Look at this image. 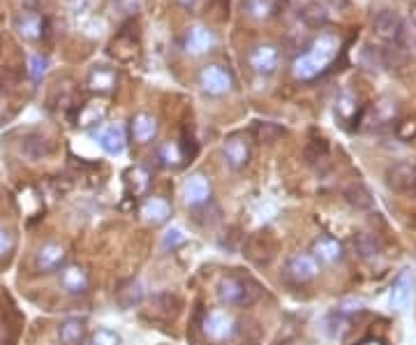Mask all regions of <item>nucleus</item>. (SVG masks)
<instances>
[{
    "mask_svg": "<svg viewBox=\"0 0 416 345\" xmlns=\"http://www.w3.org/2000/svg\"><path fill=\"white\" fill-rule=\"evenodd\" d=\"M113 7L120 17H137L143 7V0H113Z\"/></svg>",
    "mask_w": 416,
    "mask_h": 345,
    "instance_id": "nucleus-36",
    "label": "nucleus"
},
{
    "mask_svg": "<svg viewBox=\"0 0 416 345\" xmlns=\"http://www.w3.org/2000/svg\"><path fill=\"white\" fill-rule=\"evenodd\" d=\"M324 3H329L331 7H336V10L340 12V10H347V7H350L352 0H324Z\"/></svg>",
    "mask_w": 416,
    "mask_h": 345,
    "instance_id": "nucleus-40",
    "label": "nucleus"
},
{
    "mask_svg": "<svg viewBox=\"0 0 416 345\" xmlns=\"http://www.w3.org/2000/svg\"><path fill=\"white\" fill-rule=\"evenodd\" d=\"M180 311V299L171 292H160L153 297V313L160 318H173Z\"/></svg>",
    "mask_w": 416,
    "mask_h": 345,
    "instance_id": "nucleus-26",
    "label": "nucleus"
},
{
    "mask_svg": "<svg viewBox=\"0 0 416 345\" xmlns=\"http://www.w3.org/2000/svg\"><path fill=\"white\" fill-rule=\"evenodd\" d=\"M88 86L93 88V91H100V93H109L113 86H116V72L111 70V67H104V65H97L90 70L88 74Z\"/></svg>",
    "mask_w": 416,
    "mask_h": 345,
    "instance_id": "nucleus-23",
    "label": "nucleus"
},
{
    "mask_svg": "<svg viewBox=\"0 0 416 345\" xmlns=\"http://www.w3.org/2000/svg\"><path fill=\"white\" fill-rule=\"evenodd\" d=\"M250 65H252V70L257 74H261V77L273 74L280 65L278 47H273V44H259V47H254L252 54H250Z\"/></svg>",
    "mask_w": 416,
    "mask_h": 345,
    "instance_id": "nucleus-10",
    "label": "nucleus"
},
{
    "mask_svg": "<svg viewBox=\"0 0 416 345\" xmlns=\"http://www.w3.org/2000/svg\"><path fill=\"white\" fill-rule=\"evenodd\" d=\"M222 155H224V162L229 164L231 169L236 171L243 169L250 162V141L243 134H231L222 144Z\"/></svg>",
    "mask_w": 416,
    "mask_h": 345,
    "instance_id": "nucleus-9",
    "label": "nucleus"
},
{
    "mask_svg": "<svg viewBox=\"0 0 416 345\" xmlns=\"http://www.w3.org/2000/svg\"><path fill=\"white\" fill-rule=\"evenodd\" d=\"M345 199L350 202L352 206H357V209H370L373 206V197H370V190L366 188V185H350V188L345 190Z\"/></svg>",
    "mask_w": 416,
    "mask_h": 345,
    "instance_id": "nucleus-32",
    "label": "nucleus"
},
{
    "mask_svg": "<svg viewBox=\"0 0 416 345\" xmlns=\"http://www.w3.org/2000/svg\"><path fill=\"white\" fill-rule=\"evenodd\" d=\"M143 299V288L139 281H127L116 290V302L123 306V309H134L139 306Z\"/></svg>",
    "mask_w": 416,
    "mask_h": 345,
    "instance_id": "nucleus-24",
    "label": "nucleus"
},
{
    "mask_svg": "<svg viewBox=\"0 0 416 345\" xmlns=\"http://www.w3.org/2000/svg\"><path fill=\"white\" fill-rule=\"evenodd\" d=\"M387 185L396 192H410L416 188V164L410 160H398L387 167Z\"/></svg>",
    "mask_w": 416,
    "mask_h": 345,
    "instance_id": "nucleus-4",
    "label": "nucleus"
},
{
    "mask_svg": "<svg viewBox=\"0 0 416 345\" xmlns=\"http://www.w3.org/2000/svg\"><path fill=\"white\" fill-rule=\"evenodd\" d=\"M21 153H24L30 162L44 160V157L54 153V141L44 132H30L24 137V141H21Z\"/></svg>",
    "mask_w": 416,
    "mask_h": 345,
    "instance_id": "nucleus-12",
    "label": "nucleus"
},
{
    "mask_svg": "<svg viewBox=\"0 0 416 345\" xmlns=\"http://www.w3.org/2000/svg\"><path fill=\"white\" fill-rule=\"evenodd\" d=\"M157 160L164 167H178L180 160H183V153H180V148L176 141H164V144L157 148Z\"/></svg>",
    "mask_w": 416,
    "mask_h": 345,
    "instance_id": "nucleus-31",
    "label": "nucleus"
},
{
    "mask_svg": "<svg viewBox=\"0 0 416 345\" xmlns=\"http://www.w3.org/2000/svg\"><path fill=\"white\" fill-rule=\"evenodd\" d=\"M215 47V35L213 31H208V28L203 26H192L190 31H187V37H185V49L190 51L194 56H201L206 54Z\"/></svg>",
    "mask_w": 416,
    "mask_h": 345,
    "instance_id": "nucleus-17",
    "label": "nucleus"
},
{
    "mask_svg": "<svg viewBox=\"0 0 416 345\" xmlns=\"http://www.w3.org/2000/svg\"><path fill=\"white\" fill-rule=\"evenodd\" d=\"M313 255L317 258V262H327V265H336V262H343L345 251L340 241H336L333 237H320L313 244Z\"/></svg>",
    "mask_w": 416,
    "mask_h": 345,
    "instance_id": "nucleus-19",
    "label": "nucleus"
},
{
    "mask_svg": "<svg viewBox=\"0 0 416 345\" xmlns=\"http://www.w3.org/2000/svg\"><path fill=\"white\" fill-rule=\"evenodd\" d=\"M104 118V107L102 102H86L83 109L79 111V123L81 125H97Z\"/></svg>",
    "mask_w": 416,
    "mask_h": 345,
    "instance_id": "nucleus-34",
    "label": "nucleus"
},
{
    "mask_svg": "<svg viewBox=\"0 0 416 345\" xmlns=\"http://www.w3.org/2000/svg\"><path fill=\"white\" fill-rule=\"evenodd\" d=\"M183 197L190 206H203L210 199V181L203 174H194L183 185Z\"/></svg>",
    "mask_w": 416,
    "mask_h": 345,
    "instance_id": "nucleus-15",
    "label": "nucleus"
},
{
    "mask_svg": "<svg viewBox=\"0 0 416 345\" xmlns=\"http://www.w3.org/2000/svg\"><path fill=\"white\" fill-rule=\"evenodd\" d=\"M340 51V40L331 33H322L317 40L310 44V49L306 54H301L296 61H294V77L299 81H313L315 77L327 70V67L336 61Z\"/></svg>",
    "mask_w": 416,
    "mask_h": 345,
    "instance_id": "nucleus-1",
    "label": "nucleus"
},
{
    "mask_svg": "<svg viewBox=\"0 0 416 345\" xmlns=\"http://www.w3.org/2000/svg\"><path fill=\"white\" fill-rule=\"evenodd\" d=\"M35 265L42 274H54L56 269L65 265V248L56 241L44 244L35 255Z\"/></svg>",
    "mask_w": 416,
    "mask_h": 345,
    "instance_id": "nucleus-14",
    "label": "nucleus"
},
{
    "mask_svg": "<svg viewBox=\"0 0 416 345\" xmlns=\"http://www.w3.org/2000/svg\"><path fill=\"white\" fill-rule=\"evenodd\" d=\"M287 274L296 283H310L320 274V262L313 253H296L287 260Z\"/></svg>",
    "mask_w": 416,
    "mask_h": 345,
    "instance_id": "nucleus-6",
    "label": "nucleus"
},
{
    "mask_svg": "<svg viewBox=\"0 0 416 345\" xmlns=\"http://www.w3.org/2000/svg\"><path fill=\"white\" fill-rule=\"evenodd\" d=\"M403 19L398 17L396 12L384 10L373 19V31L380 40L389 42V44H398L400 37H403Z\"/></svg>",
    "mask_w": 416,
    "mask_h": 345,
    "instance_id": "nucleus-8",
    "label": "nucleus"
},
{
    "mask_svg": "<svg viewBox=\"0 0 416 345\" xmlns=\"http://www.w3.org/2000/svg\"><path fill=\"white\" fill-rule=\"evenodd\" d=\"M157 134V118L150 114H137L132 118V137L139 141V144H150Z\"/></svg>",
    "mask_w": 416,
    "mask_h": 345,
    "instance_id": "nucleus-20",
    "label": "nucleus"
},
{
    "mask_svg": "<svg viewBox=\"0 0 416 345\" xmlns=\"http://www.w3.org/2000/svg\"><path fill=\"white\" fill-rule=\"evenodd\" d=\"M301 19H303V24L308 28H324L329 24V12L327 7L320 5V3H308L303 10H301Z\"/></svg>",
    "mask_w": 416,
    "mask_h": 345,
    "instance_id": "nucleus-27",
    "label": "nucleus"
},
{
    "mask_svg": "<svg viewBox=\"0 0 416 345\" xmlns=\"http://www.w3.org/2000/svg\"><path fill=\"white\" fill-rule=\"evenodd\" d=\"M217 299L229 309H238V306H248L254 302V292L238 276H222L220 283H217Z\"/></svg>",
    "mask_w": 416,
    "mask_h": 345,
    "instance_id": "nucleus-2",
    "label": "nucleus"
},
{
    "mask_svg": "<svg viewBox=\"0 0 416 345\" xmlns=\"http://www.w3.org/2000/svg\"><path fill=\"white\" fill-rule=\"evenodd\" d=\"M14 28H17V33L24 37V40L35 42V40H40V37H42L44 19L37 12L26 10V12L17 14V19H14Z\"/></svg>",
    "mask_w": 416,
    "mask_h": 345,
    "instance_id": "nucleus-16",
    "label": "nucleus"
},
{
    "mask_svg": "<svg viewBox=\"0 0 416 345\" xmlns=\"http://www.w3.org/2000/svg\"><path fill=\"white\" fill-rule=\"evenodd\" d=\"M90 345H120V336L109 332V329H97V332L90 336Z\"/></svg>",
    "mask_w": 416,
    "mask_h": 345,
    "instance_id": "nucleus-38",
    "label": "nucleus"
},
{
    "mask_svg": "<svg viewBox=\"0 0 416 345\" xmlns=\"http://www.w3.org/2000/svg\"><path fill=\"white\" fill-rule=\"evenodd\" d=\"M303 157H306L308 164H317V162L327 160V157H329L327 139H310L308 146H306V151H303Z\"/></svg>",
    "mask_w": 416,
    "mask_h": 345,
    "instance_id": "nucleus-33",
    "label": "nucleus"
},
{
    "mask_svg": "<svg viewBox=\"0 0 416 345\" xmlns=\"http://www.w3.org/2000/svg\"><path fill=\"white\" fill-rule=\"evenodd\" d=\"M199 81H201V88L206 91L208 95H227L234 88V79L231 74L224 70L222 65H206L199 74Z\"/></svg>",
    "mask_w": 416,
    "mask_h": 345,
    "instance_id": "nucleus-5",
    "label": "nucleus"
},
{
    "mask_svg": "<svg viewBox=\"0 0 416 345\" xmlns=\"http://www.w3.org/2000/svg\"><path fill=\"white\" fill-rule=\"evenodd\" d=\"M0 54H3V37H0Z\"/></svg>",
    "mask_w": 416,
    "mask_h": 345,
    "instance_id": "nucleus-42",
    "label": "nucleus"
},
{
    "mask_svg": "<svg viewBox=\"0 0 416 345\" xmlns=\"http://www.w3.org/2000/svg\"><path fill=\"white\" fill-rule=\"evenodd\" d=\"M275 255V239L268 232H259V234L250 237L245 246V258L250 262H254L257 267H264L273 260Z\"/></svg>",
    "mask_w": 416,
    "mask_h": 345,
    "instance_id": "nucleus-7",
    "label": "nucleus"
},
{
    "mask_svg": "<svg viewBox=\"0 0 416 345\" xmlns=\"http://www.w3.org/2000/svg\"><path fill=\"white\" fill-rule=\"evenodd\" d=\"M201 327H203L206 339L213 341V343H224V341H229L234 334H236V320H234L231 313H227L224 309L210 311L206 318H203Z\"/></svg>",
    "mask_w": 416,
    "mask_h": 345,
    "instance_id": "nucleus-3",
    "label": "nucleus"
},
{
    "mask_svg": "<svg viewBox=\"0 0 416 345\" xmlns=\"http://www.w3.org/2000/svg\"><path fill=\"white\" fill-rule=\"evenodd\" d=\"M361 345H382L380 341H366V343H361Z\"/></svg>",
    "mask_w": 416,
    "mask_h": 345,
    "instance_id": "nucleus-41",
    "label": "nucleus"
},
{
    "mask_svg": "<svg viewBox=\"0 0 416 345\" xmlns=\"http://www.w3.org/2000/svg\"><path fill=\"white\" fill-rule=\"evenodd\" d=\"M354 251H357L359 258H363V260H375L377 255H380L382 246H380V241H377L373 234L361 232V234L354 237Z\"/></svg>",
    "mask_w": 416,
    "mask_h": 345,
    "instance_id": "nucleus-28",
    "label": "nucleus"
},
{
    "mask_svg": "<svg viewBox=\"0 0 416 345\" xmlns=\"http://www.w3.org/2000/svg\"><path fill=\"white\" fill-rule=\"evenodd\" d=\"M141 216L148 225L157 227L171 218V204L164 197H148L141 206Z\"/></svg>",
    "mask_w": 416,
    "mask_h": 345,
    "instance_id": "nucleus-18",
    "label": "nucleus"
},
{
    "mask_svg": "<svg viewBox=\"0 0 416 345\" xmlns=\"http://www.w3.org/2000/svg\"><path fill=\"white\" fill-rule=\"evenodd\" d=\"M58 339L63 345H81L86 339V322L70 318L65 322H60L58 327Z\"/></svg>",
    "mask_w": 416,
    "mask_h": 345,
    "instance_id": "nucleus-21",
    "label": "nucleus"
},
{
    "mask_svg": "<svg viewBox=\"0 0 416 345\" xmlns=\"http://www.w3.org/2000/svg\"><path fill=\"white\" fill-rule=\"evenodd\" d=\"M60 288H63L67 295H86L90 288V276L86 269L79 265H67L63 272H60Z\"/></svg>",
    "mask_w": 416,
    "mask_h": 345,
    "instance_id": "nucleus-13",
    "label": "nucleus"
},
{
    "mask_svg": "<svg viewBox=\"0 0 416 345\" xmlns=\"http://www.w3.org/2000/svg\"><path fill=\"white\" fill-rule=\"evenodd\" d=\"M47 67H49L47 58L40 56V54L33 56V58H30V70H28L30 72V79H33V81H42L44 74H47Z\"/></svg>",
    "mask_w": 416,
    "mask_h": 345,
    "instance_id": "nucleus-37",
    "label": "nucleus"
},
{
    "mask_svg": "<svg viewBox=\"0 0 416 345\" xmlns=\"http://www.w3.org/2000/svg\"><path fill=\"white\" fill-rule=\"evenodd\" d=\"M275 7H278V0H245L248 14L257 21L271 19L275 14Z\"/></svg>",
    "mask_w": 416,
    "mask_h": 345,
    "instance_id": "nucleus-30",
    "label": "nucleus"
},
{
    "mask_svg": "<svg viewBox=\"0 0 416 345\" xmlns=\"http://www.w3.org/2000/svg\"><path fill=\"white\" fill-rule=\"evenodd\" d=\"M93 137L97 139V144H100L104 151L109 155H120L125 151V127L120 123H111V125H104L100 130L93 132Z\"/></svg>",
    "mask_w": 416,
    "mask_h": 345,
    "instance_id": "nucleus-11",
    "label": "nucleus"
},
{
    "mask_svg": "<svg viewBox=\"0 0 416 345\" xmlns=\"http://www.w3.org/2000/svg\"><path fill=\"white\" fill-rule=\"evenodd\" d=\"M127 185H130V190L134 195H146L150 188V171L146 167H141V164L132 167L127 171Z\"/></svg>",
    "mask_w": 416,
    "mask_h": 345,
    "instance_id": "nucleus-29",
    "label": "nucleus"
},
{
    "mask_svg": "<svg viewBox=\"0 0 416 345\" xmlns=\"http://www.w3.org/2000/svg\"><path fill=\"white\" fill-rule=\"evenodd\" d=\"M252 134L254 139L259 141V144H275L278 139H282L287 130L280 123H273V121H261V123H254L252 127Z\"/></svg>",
    "mask_w": 416,
    "mask_h": 345,
    "instance_id": "nucleus-25",
    "label": "nucleus"
},
{
    "mask_svg": "<svg viewBox=\"0 0 416 345\" xmlns=\"http://www.w3.org/2000/svg\"><path fill=\"white\" fill-rule=\"evenodd\" d=\"M12 237H10V232H5V230H0V255H5V253H10L12 251Z\"/></svg>",
    "mask_w": 416,
    "mask_h": 345,
    "instance_id": "nucleus-39",
    "label": "nucleus"
},
{
    "mask_svg": "<svg viewBox=\"0 0 416 345\" xmlns=\"http://www.w3.org/2000/svg\"><path fill=\"white\" fill-rule=\"evenodd\" d=\"M410 297H412V276L410 274H400V279L393 283V288H391V309H396V311H403L407 302H410Z\"/></svg>",
    "mask_w": 416,
    "mask_h": 345,
    "instance_id": "nucleus-22",
    "label": "nucleus"
},
{
    "mask_svg": "<svg viewBox=\"0 0 416 345\" xmlns=\"http://www.w3.org/2000/svg\"><path fill=\"white\" fill-rule=\"evenodd\" d=\"M187 241V237L180 232L178 227H171V230H166L164 232V237H162V248L164 251H176V248H180Z\"/></svg>",
    "mask_w": 416,
    "mask_h": 345,
    "instance_id": "nucleus-35",
    "label": "nucleus"
}]
</instances>
